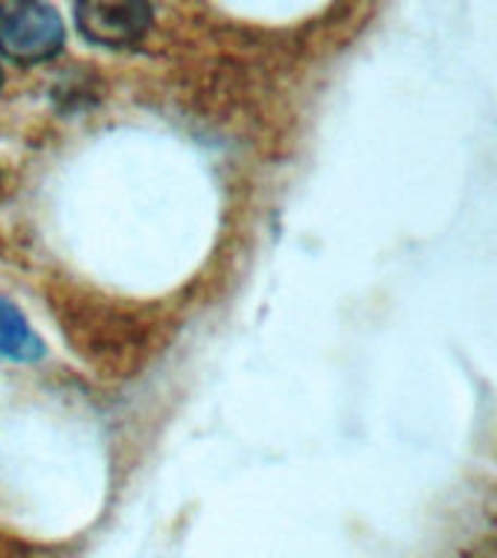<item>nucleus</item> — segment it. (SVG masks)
I'll return each instance as SVG.
<instances>
[{
	"label": "nucleus",
	"instance_id": "1",
	"mask_svg": "<svg viewBox=\"0 0 497 558\" xmlns=\"http://www.w3.org/2000/svg\"><path fill=\"white\" fill-rule=\"evenodd\" d=\"M64 44L59 12L44 0H3L0 3V52L17 64L52 59Z\"/></svg>",
	"mask_w": 497,
	"mask_h": 558
},
{
	"label": "nucleus",
	"instance_id": "2",
	"mask_svg": "<svg viewBox=\"0 0 497 558\" xmlns=\"http://www.w3.org/2000/svg\"><path fill=\"white\" fill-rule=\"evenodd\" d=\"M76 24L87 41L102 47H131L151 26L148 0H78Z\"/></svg>",
	"mask_w": 497,
	"mask_h": 558
},
{
	"label": "nucleus",
	"instance_id": "3",
	"mask_svg": "<svg viewBox=\"0 0 497 558\" xmlns=\"http://www.w3.org/2000/svg\"><path fill=\"white\" fill-rule=\"evenodd\" d=\"M44 355V343L38 340L29 323L15 305L0 300V357L9 361H35Z\"/></svg>",
	"mask_w": 497,
	"mask_h": 558
},
{
	"label": "nucleus",
	"instance_id": "4",
	"mask_svg": "<svg viewBox=\"0 0 497 558\" xmlns=\"http://www.w3.org/2000/svg\"><path fill=\"white\" fill-rule=\"evenodd\" d=\"M0 87H3V68H0Z\"/></svg>",
	"mask_w": 497,
	"mask_h": 558
}]
</instances>
